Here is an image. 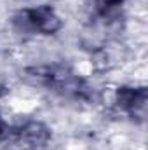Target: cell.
I'll use <instances>...</instances> for the list:
<instances>
[{
  "label": "cell",
  "mask_w": 148,
  "mask_h": 150,
  "mask_svg": "<svg viewBox=\"0 0 148 150\" xmlns=\"http://www.w3.org/2000/svg\"><path fill=\"white\" fill-rule=\"evenodd\" d=\"M99 5H103V7H111V5H117V4H120L122 0H96Z\"/></svg>",
  "instance_id": "obj_4"
},
{
  "label": "cell",
  "mask_w": 148,
  "mask_h": 150,
  "mask_svg": "<svg viewBox=\"0 0 148 150\" xmlns=\"http://www.w3.org/2000/svg\"><path fill=\"white\" fill-rule=\"evenodd\" d=\"M49 138H51V133L42 122H28L19 131V142L26 149L32 150L44 149L49 143Z\"/></svg>",
  "instance_id": "obj_3"
},
{
  "label": "cell",
  "mask_w": 148,
  "mask_h": 150,
  "mask_svg": "<svg viewBox=\"0 0 148 150\" xmlns=\"http://www.w3.org/2000/svg\"><path fill=\"white\" fill-rule=\"evenodd\" d=\"M16 25L30 33H44L51 35L61 28V19L56 14V11L49 5H38V7H28L18 12L14 18Z\"/></svg>",
  "instance_id": "obj_1"
},
{
  "label": "cell",
  "mask_w": 148,
  "mask_h": 150,
  "mask_svg": "<svg viewBox=\"0 0 148 150\" xmlns=\"http://www.w3.org/2000/svg\"><path fill=\"white\" fill-rule=\"evenodd\" d=\"M117 105L132 117H145L147 89L145 87H120L117 93Z\"/></svg>",
  "instance_id": "obj_2"
}]
</instances>
